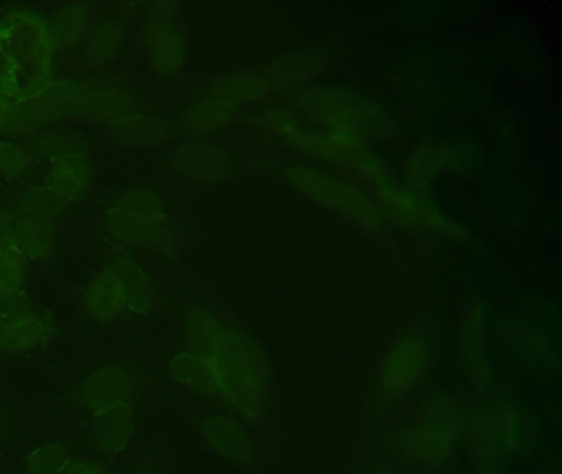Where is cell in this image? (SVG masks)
Wrapping results in <instances>:
<instances>
[{"mask_svg":"<svg viewBox=\"0 0 562 474\" xmlns=\"http://www.w3.org/2000/svg\"><path fill=\"white\" fill-rule=\"evenodd\" d=\"M212 362L223 397L243 415L259 418L269 405V365L256 339L239 329H223Z\"/></svg>","mask_w":562,"mask_h":474,"instance_id":"1","label":"cell"},{"mask_svg":"<svg viewBox=\"0 0 562 474\" xmlns=\"http://www.w3.org/2000/svg\"><path fill=\"white\" fill-rule=\"evenodd\" d=\"M295 108L331 134L360 138L386 132L380 112L363 99L335 88H312L295 92Z\"/></svg>","mask_w":562,"mask_h":474,"instance_id":"2","label":"cell"},{"mask_svg":"<svg viewBox=\"0 0 562 474\" xmlns=\"http://www.w3.org/2000/svg\"><path fill=\"white\" fill-rule=\"evenodd\" d=\"M459 430L457 405L447 395H430L424 402L417 425L401 435V453L417 466H439L449 458Z\"/></svg>","mask_w":562,"mask_h":474,"instance_id":"3","label":"cell"},{"mask_svg":"<svg viewBox=\"0 0 562 474\" xmlns=\"http://www.w3.org/2000/svg\"><path fill=\"white\" fill-rule=\"evenodd\" d=\"M276 134L281 135L291 147L297 148L304 154L314 155L322 160L353 171L357 177L367 181L368 187L376 194L387 188L380 165L368 154L367 148L360 144L358 138L338 134H311V132L301 131L295 125L282 127Z\"/></svg>","mask_w":562,"mask_h":474,"instance_id":"4","label":"cell"},{"mask_svg":"<svg viewBox=\"0 0 562 474\" xmlns=\"http://www.w3.org/2000/svg\"><path fill=\"white\" fill-rule=\"evenodd\" d=\"M288 180L295 190L301 191L315 203L330 207L335 213L353 221L363 229L378 233L383 227V219L376 207L355 188L337 183L330 178L322 177L305 168H291L288 171Z\"/></svg>","mask_w":562,"mask_h":474,"instance_id":"5","label":"cell"},{"mask_svg":"<svg viewBox=\"0 0 562 474\" xmlns=\"http://www.w3.org/2000/svg\"><path fill=\"white\" fill-rule=\"evenodd\" d=\"M429 361L424 339L406 335L397 339L380 364V384L387 394H406L423 377Z\"/></svg>","mask_w":562,"mask_h":474,"instance_id":"6","label":"cell"},{"mask_svg":"<svg viewBox=\"0 0 562 474\" xmlns=\"http://www.w3.org/2000/svg\"><path fill=\"white\" fill-rule=\"evenodd\" d=\"M328 65V55L322 49H305L281 56L266 66L262 78L269 89L291 91L321 75Z\"/></svg>","mask_w":562,"mask_h":474,"instance_id":"7","label":"cell"},{"mask_svg":"<svg viewBox=\"0 0 562 474\" xmlns=\"http://www.w3.org/2000/svg\"><path fill=\"white\" fill-rule=\"evenodd\" d=\"M113 227L123 239L147 242L159 234V201L149 193L131 194L121 203Z\"/></svg>","mask_w":562,"mask_h":474,"instance_id":"8","label":"cell"},{"mask_svg":"<svg viewBox=\"0 0 562 474\" xmlns=\"http://www.w3.org/2000/svg\"><path fill=\"white\" fill-rule=\"evenodd\" d=\"M202 433L213 450L218 451L232 463L246 466L255 460V444L251 438L232 418L223 415L206 418L202 425Z\"/></svg>","mask_w":562,"mask_h":474,"instance_id":"9","label":"cell"},{"mask_svg":"<svg viewBox=\"0 0 562 474\" xmlns=\"http://www.w3.org/2000/svg\"><path fill=\"white\" fill-rule=\"evenodd\" d=\"M176 167L200 181H220L233 171L225 151L209 145H189L176 155Z\"/></svg>","mask_w":562,"mask_h":474,"instance_id":"10","label":"cell"},{"mask_svg":"<svg viewBox=\"0 0 562 474\" xmlns=\"http://www.w3.org/2000/svg\"><path fill=\"white\" fill-rule=\"evenodd\" d=\"M134 433V417L126 404L114 405L97 414L94 441L103 453H117L130 443Z\"/></svg>","mask_w":562,"mask_h":474,"instance_id":"11","label":"cell"},{"mask_svg":"<svg viewBox=\"0 0 562 474\" xmlns=\"http://www.w3.org/2000/svg\"><path fill=\"white\" fill-rule=\"evenodd\" d=\"M127 394L130 381L126 374L117 368H103L87 382L85 402L91 410L100 414L114 405L124 404Z\"/></svg>","mask_w":562,"mask_h":474,"instance_id":"12","label":"cell"},{"mask_svg":"<svg viewBox=\"0 0 562 474\" xmlns=\"http://www.w3.org/2000/svg\"><path fill=\"white\" fill-rule=\"evenodd\" d=\"M170 375L206 397H223L218 375L212 362L196 354L177 356L169 365Z\"/></svg>","mask_w":562,"mask_h":474,"instance_id":"13","label":"cell"},{"mask_svg":"<svg viewBox=\"0 0 562 474\" xmlns=\"http://www.w3.org/2000/svg\"><path fill=\"white\" fill-rule=\"evenodd\" d=\"M480 326H482L480 312L472 309L463 319L459 342L467 377L475 388L485 387L486 381H488V368H486L482 346H480Z\"/></svg>","mask_w":562,"mask_h":474,"instance_id":"14","label":"cell"},{"mask_svg":"<svg viewBox=\"0 0 562 474\" xmlns=\"http://www.w3.org/2000/svg\"><path fill=\"white\" fill-rule=\"evenodd\" d=\"M88 305L98 318H114L120 315L127 305L126 292L120 276L114 272L98 276L88 295Z\"/></svg>","mask_w":562,"mask_h":474,"instance_id":"15","label":"cell"},{"mask_svg":"<svg viewBox=\"0 0 562 474\" xmlns=\"http://www.w3.org/2000/svg\"><path fill=\"white\" fill-rule=\"evenodd\" d=\"M271 91L268 82L259 75H233L218 79L212 86L213 99L236 105L255 101Z\"/></svg>","mask_w":562,"mask_h":474,"instance_id":"16","label":"cell"},{"mask_svg":"<svg viewBox=\"0 0 562 474\" xmlns=\"http://www.w3.org/2000/svg\"><path fill=\"white\" fill-rule=\"evenodd\" d=\"M183 59V43L170 26V12L157 15L154 26V61L164 72L176 71Z\"/></svg>","mask_w":562,"mask_h":474,"instance_id":"17","label":"cell"},{"mask_svg":"<svg viewBox=\"0 0 562 474\" xmlns=\"http://www.w3.org/2000/svg\"><path fill=\"white\" fill-rule=\"evenodd\" d=\"M44 335V325L34 316H15L0 328V346L11 351H24L37 346Z\"/></svg>","mask_w":562,"mask_h":474,"instance_id":"18","label":"cell"},{"mask_svg":"<svg viewBox=\"0 0 562 474\" xmlns=\"http://www.w3.org/2000/svg\"><path fill=\"white\" fill-rule=\"evenodd\" d=\"M225 326L210 318L205 313H193L189 321V341L193 352L200 358L210 359L218 348Z\"/></svg>","mask_w":562,"mask_h":474,"instance_id":"19","label":"cell"},{"mask_svg":"<svg viewBox=\"0 0 562 474\" xmlns=\"http://www.w3.org/2000/svg\"><path fill=\"white\" fill-rule=\"evenodd\" d=\"M236 105L220 99H210L195 105L187 114L186 127L192 132H209L222 127L235 115Z\"/></svg>","mask_w":562,"mask_h":474,"instance_id":"20","label":"cell"},{"mask_svg":"<svg viewBox=\"0 0 562 474\" xmlns=\"http://www.w3.org/2000/svg\"><path fill=\"white\" fill-rule=\"evenodd\" d=\"M117 276L126 292L127 305L139 313L149 312L153 306V290L144 273L134 263L121 262L117 266Z\"/></svg>","mask_w":562,"mask_h":474,"instance_id":"21","label":"cell"},{"mask_svg":"<svg viewBox=\"0 0 562 474\" xmlns=\"http://www.w3.org/2000/svg\"><path fill=\"white\" fill-rule=\"evenodd\" d=\"M449 160L450 157L446 148L439 147V145H424V147L417 148L407 161V174L416 183H424L434 174L439 173Z\"/></svg>","mask_w":562,"mask_h":474,"instance_id":"22","label":"cell"},{"mask_svg":"<svg viewBox=\"0 0 562 474\" xmlns=\"http://www.w3.org/2000/svg\"><path fill=\"white\" fill-rule=\"evenodd\" d=\"M90 165L81 157H61L54 165L55 187L60 193L75 194L87 184Z\"/></svg>","mask_w":562,"mask_h":474,"instance_id":"23","label":"cell"},{"mask_svg":"<svg viewBox=\"0 0 562 474\" xmlns=\"http://www.w3.org/2000/svg\"><path fill=\"white\" fill-rule=\"evenodd\" d=\"M70 464V453L60 443H48L35 450L27 460L29 474H60Z\"/></svg>","mask_w":562,"mask_h":474,"instance_id":"24","label":"cell"},{"mask_svg":"<svg viewBox=\"0 0 562 474\" xmlns=\"http://www.w3.org/2000/svg\"><path fill=\"white\" fill-rule=\"evenodd\" d=\"M116 131L124 140L137 144H153L167 135L166 124L149 117L126 119L117 125Z\"/></svg>","mask_w":562,"mask_h":474,"instance_id":"25","label":"cell"},{"mask_svg":"<svg viewBox=\"0 0 562 474\" xmlns=\"http://www.w3.org/2000/svg\"><path fill=\"white\" fill-rule=\"evenodd\" d=\"M85 12L81 9H70L61 13L54 22L52 42L57 46L68 45L75 42L78 35L83 32Z\"/></svg>","mask_w":562,"mask_h":474,"instance_id":"26","label":"cell"},{"mask_svg":"<svg viewBox=\"0 0 562 474\" xmlns=\"http://www.w3.org/2000/svg\"><path fill=\"white\" fill-rule=\"evenodd\" d=\"M21 283V257L14 249H0V295L18 292Z\"/></svg>","mask_w":562,"mask_h":474,"instance_id":"27","label":"cell"},{"mask_svg":"<svg viewBox=\"0 0 562 474\" xmlns=\"http://www.w3.org/2000/svg\"><path fill=\"white\" fill-rule=\"evenodd\" d=\"M22 240L32 256H44L52 242V229L42 219L27 221L22 227Z\"/></svg>","mask_w":562,"mask_h":474,"instance_id":"28","label":"cell"},{"mask_svg":"<svg viewBox=\"0 0 562 474\" xmlns=\"http://www.w3.org/2000/svg\"><path fill=\"white\" fill-rule=\"evenodd\" d=\"M117 42H120V32L116 29L106 26L91 42L90 58L93 61H103V59L110 58L114 49H116Z\"/></svg>","mask_w":562,"mask_h":474,"instance_id":"29","label":"cell"},{"mask_svg":"<svg viewBox=\"0 0 562 474\" xmlns=\"http://www.w3.org/2000/svg\"><path fill=\"white\" fill-rule=\"evenodd\" d=\"M295 115L289 109H274L258 117V124L268 131L278 132L288 125H294Z\"/></svg>","mask_w":562,"mask_h":474,"instance_id":"30","label":"cell"},{"mask_svg":"<svg viewBox=\"0 0 562 474\" xmlns=\"http://www.w3.org/2000/svg\"><path fill=\"white\" fill-rule=\"evenodd\" d=\"M27 203L34 210L32 213L37 214L55 213L61 206L60 196L55 193H47V191H41L35 196L29 198Z\"/></svg>","mask_w":562,"mask_h":474,"instance_id":"31","label":"cell"},{"mask_svg":"<svg viewBox=\"0 0 562 474\" xmlns=\"http://www.w3.org/2000/svg\"><path fill=\"white\" fill-rule=\"evenodd\" d=\"M22 155L18 148L9 147V145H0V168L8 170H18L22 163Z\"/></svg>","mask_w":562,"mask_h":474,"instance_id":"32","label":"cell"},{"mask_svg":"<svg viewBox=\"0 0 562 474\" xmlns=\"http://www.w3.org/2000/svg\"><path fill=\"white\" fill-rule=\"evenodd\" d=\"M65 474H104L98 464L88 463V461H78V463L68 464Z\"/></svg>","mask_w":562,"mask_h":474,"instance_id":"33","label":"cell"}]
</instances>
